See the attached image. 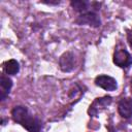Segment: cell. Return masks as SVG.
Segmentation results:
<instances>
[{
	"label": "cell",
	"mask_w": 132,
	"mask_h": 132,
	"mask_svg": "<svg viewBox=\"0 0 132 132\" xmlns=\"http://www.w3.org/2000/svg\"><path fill=\"white\" fill-rule=\"evenodd\" d=\"M71 5L72 7L77 10V11H84L87 9V6H88V3L86 1H72L71 2Z\"/></svg>",
	"instance_id": "obj_9"
},
{
	"label": "cell",
	"mask_w": 132,
	"mask_h": 132,
	"mask_svg": "<svg viewBox=\"0 0 132 132\" xmlns=\"http://www.w3.org/2000/svg\"><path fill=\"white\" fill-rule=\"evenodd\" d=\"M11 116L14 122L21 124L30 132H38L41 127L39 121L32 117L24 106H15L11 111Z\"/></svg>",
	"instance_id": "obj_1"
},
{
	"label": "cell",
	"mask_w": 132,
	"mask_h": 132,
	"mask_svg": "<svg viewBox=\"0 0 132 132\" xmlns=\"http://www.w3.org/2000/svg\"><path fill=\"white\" fill-rule=\"evenodd\" d=\"M119 113L125 118V119H129L130 117H132V99L131 98H123L121 99V101L119 102Z\"/></svg>",
	"instance_id": "obj_5"
},
{
	"label": "cell",
	"mask_w": 132,
	"mask_h": 132,
	"mask_svg": "<svg viewBox=\"0 0 132 132\" xmlns=\"http://www.w3.org/2000/svg\"><path fill=\"white\" fill-rule=\"evenodd\" d=\"M76 23L79 25L88 24L93 27H98V26H100V19L96 13L89 11V12H86V13H82L81 15H79L76 20Z\"/></svg>",
	"instance_id": "obj_4"
},
{
	"label": "cell",
	"mask_w": 132,
	"mask_h": 132,
	"mask_svg": "<svg viewBox=\"0 0 132 132\" xmlns=\"http://www.w3.org/2000/svg\"><path fill=\"white\" fill-rule=\"evenodd\" d=\"M128 41H129L130 46L132 47V33H131V32H130V33H128Z\"/></svg>",
	"instance_id": "obj_10"
},
{
	"label": "cell",
	"mask_w": 132,
	"mask_h": 132,
	"mask_svg": "<svg viewBox=\"0 0 132 132\" xmlns=\"http://www.w3.org/2000/svg\"><path fill=\"white\" fill-rule=\"evenodd\" d=\"M19 70H20V66H19L18 61L11 59V60H8L4 63V71L6 74L14 75L19 72Z\"/></svg>",
	"instance_id": "obj_8"
},
{
	"label": "cell",
	"mask_w": 132,
	"mask_h": 132,
	"mask_svg": "<svg viewBox=\"0 0 132 132\" xmlns=\"http://www.w3.org/2000/svg\"><path fill=\"white\" fill-rule=\"evenodd\" d=\"M113 63L122 68H126L132 64V58L126 50H117L113 54Z\"/></svg>",
	"instance_id": "obj_2"
},
{
	"label": "cell",
	"mask_w": 132,
	"mask_h": 132,
	"mask_svg": "<svg viewBox=\"0 0 132 132\" xmlns=\"http://www.w3.org/2000/svg\"><path fill=\"white\" fill-rule=\"evenodd\" d=\"M131 33H132V31H131Z\"/></svg>",
	"instance_id": "obj_11"
},
{
	"label": "cell",
	"mask_w": 132,
	"mask_h": 132,
	"mask_svg": "<svg viewBox=\"0 0 132 132\" xmlns=\"http://www.w3.org/2000/svg\"><path fill=\"white\" fill-rule=\"evenodd\" d=\"M0 85H1V99L4 100L12 87V81L7 76L2 75L0 78Z\"/></svg>",
	"instance_id": "obj_7"
},
{
	"label": "cell",
	"mask_w": 132,
	"mask_h": 132,
	"mask_svg": "<svg viewBox=\"0 0 132 132\" xmlns=\"http://www.w3.org/2000/svg\"><path fill=\"white\" fill-rule=\"evenodd\" d=\"M96 86L106 90V91H114L117 89V80L108 75H99L95 79Z\"/></svg>",
	"instance_id": "obj_3"
},
{
	"label": "cell",
	"mask_w": 132,
	"mask_h": 132,
	"mask_svg": "<svg viewBox=\"0 0 132 132\" xmlns=\"http://www.w3.org/2000/svg\"><path fill=\"white\" fill-rule=\"evenodd\" d=\"M60 67L63 71H70L74 67V57L71 53H65L60 58Z\"/></svg>",
	"instance_id": "obj_6"
}]
</instances>
